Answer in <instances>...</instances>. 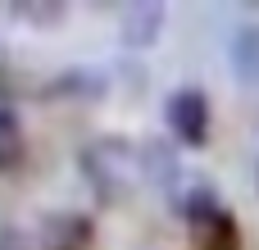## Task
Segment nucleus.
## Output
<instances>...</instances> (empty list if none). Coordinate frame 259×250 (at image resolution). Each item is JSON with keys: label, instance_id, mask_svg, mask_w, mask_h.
<instances>
[{"label": "nucleus", "instance_id": "1", "mask_svg": "<svg viewBox=\"0 0 259 250\" xmlns=\"http://www.w3.org/2000/svg\"><path fill=\"white\" fill-rule=\"evenodd\" d=\"M77 169L87 178V187L96 191L100 205H123L132 191H137V178H141V150L127 141V137H91L77 155Z\"/></svg>", "mask_w": 259, "mask_h": 250}, {"label": "nucleus", "instance_id": "2", "mask_svg": "<svg viewBox=\"0 0 259 250\" xmlns=\"http://www.w3.org/2000/svg\"><path fill=\"white\" fill-rule=\"evenodd\" d=\"M164 118H168L173 137H178L182 146H205V141H209V96H205L200 87L173 91L168 105H164Z\"/></svg>", "mask_w": 259, "mask_h": 250}, {"label": "nucleus", "instance_id": "3", "mask_svg": "<svg viewBox=\"0 0 259 250\" xmlns=\"http://www.w3.org/2000/svg\"><path fill=\"white\" fill-rule=\"evenodd\" d=\"M96 241V223L82 210H55L41 219L36 232V250H91Z\"/></svg>", "mask_w": 259, "mask_h": 250}, {"label": "nucleus", "instance_id": "4", "mask_svg": "<svg viewBox=\"0 0 259 250\" xmlns=\"http://www.w3.org/2000/svg\"><path fill=\"white\" fill-rule=\"evenodd\" d=\"M164 18H168V9H164L159 0H137V5H127V9L118 14V36H123V46H137V50L155 46Z\"/></svg>", "mask_w": 259, "mask_h": 250}, {"label": "nucleus", "instance_id": "5", "mask_svg": "<svg viewBox=\"0 0 259 250\" xmlns=\"http://www.w3.org/2000/svg\"><path fill=\"white\" fill-rule=\"evenodd\" d=\"M187 228H191V246L196 250H241V228H237L232 210H223V205L214 214L187 223Z\"/></svg>", "mask_w": 259, "mask_h": 250}, {"label": "nucleus", "instance_id": "6", "mask_svg": "<svg viewBox=\"0 0 259 250\" xmlns=\"http://www.w3.org/2000/svg\"><path fill=\"white\" fill-rule=\"evenodd\" d=\"M178 155H173V146L168 141H141V178H150V187H159V191H168V187H178Z\"/></svg>", "mask_w": 259, "mask_h": 250}, {"label": "nucleus", "instance_id": "7", "mask_svg": "<svg viewBox=\"0 0 259 250\" xmlns=\"http://www.w3.org/2000/svg\"><path fill=\"white\" fill-rule=\"evenodd\" d=\"M228 59H232V73H237L241 82H255L259 87V23H246V27L232 32Z\"/></svg>", "mask_w": 259, "mask_h": 250}, {"label": "nucleus", "instance_id": "8", "mask_svg": "<svg viewBox=\"0 0 259 250\" xmlns=\"http://www.w3.org/2000/svg\"><path fill=\"white\" fill-rule=\"evenodd\" d=\"M23 150H27V137H23L18 114L0 105V173L18 169V164H23Z\"/></svg>", "mask_w": 259, "mask_h": 250}, {"label": "nucleus", "instance_id": "9", "mask_svg": "<svg viewBox=\"0 0 259 250\" xmlns=\"http://www.w3.org/2000/svg\"><path fill=\"white\" fill-rule=\"evenodd\" d=\"M0 250H32V241H27V232H23V228L5 223V228H0Z\"/></svg>", "mask_w": 259, "mask_h": 250}, {"label": "nucleus", "instance_id": "10", "mask_svg": "<svg viewBox=\"0 0 259 250\" xmlns=\"http://www.w3.org/2000/svg\"><path fill=\"white\" fill-rule=\"evenodd\" d=\"M14 14L18 18H59L64 5H14Z\"/></svg>", "mask_w": 259, "mask_h": 250}]
</instances>
